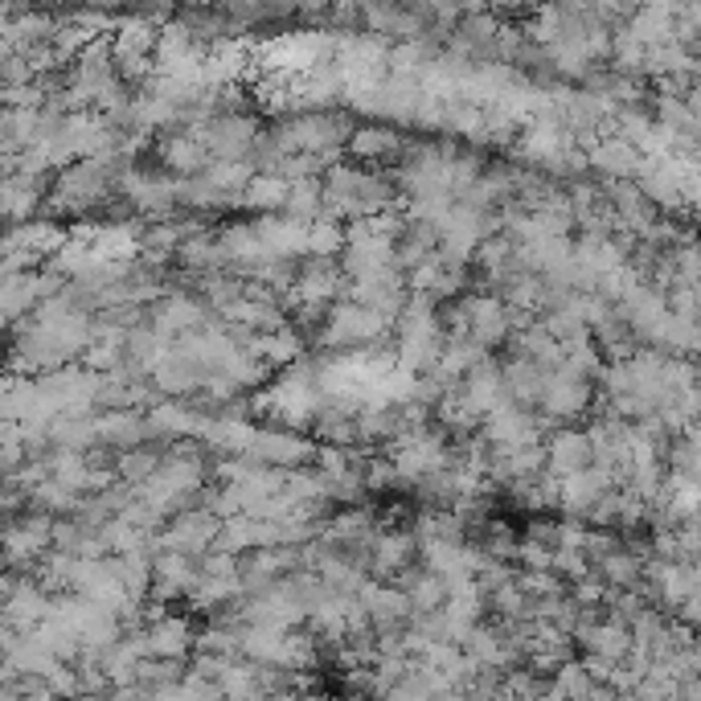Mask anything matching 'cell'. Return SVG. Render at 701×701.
<instances>
[{
    "mask_svg": "<svg viewBox=\"0 0 701 701\" xmlns=\"http://www.w3.org/2000/svg\"><path fill=\"white\" fill-rule=\"evenodd\" d=\"M386 328H389V320L382 312L370 308V304L341 299V304H332V312H328V325L320 328V341H325L328 349H344V344L377 341Z\"/></svg>",
    "mask_w": 701,
    "mask_h": 701,
    "instance_id": "6da1fadb",
    "label": "cell"
},
{
    "mask_svg": "<svg viewBox=\"0 0 701 701\" xmlns=\"http://www.w3.org/2000/svg\"><path fill=\"white\" fill-rule=\"evenodd\" d=\"M189 132L202 136V144L210 148L214 160H247L255 140H259V124L250 115H242V111L214 115L210 124H193Z\"/></svg>",
    "mask_w": 701,
    "mask_h": 701,
    "instance_id": "7a4b0ae2",
    "label": "cell"
},
{
    "mask_svg": "<svg viewBox=\"0 0 701 701\" xmlns=\"http://www.w3.org/2000/svg\"><path fill=\"white\" fill-rule=\"evenodd\" d=\"M467 337H476L484 349H497L513 337L509 304L488 292H467Z\"/></svg>",
    "mask_w": 701,
    "mask_h": 701,
    "instance_id": "3957f363",
    "label": "cell"
},
{
    "mask_svg": "<svg viewBox=\"0 0 701 701\" xmlns=\"http://www.w3.org/2000/svg\"><path fill=\"white\" fill-rule=\"evenodd\" d=\"M554 422H570L578 415H587L591 406V382L575 374H562V370H550L542 389V403H538Z\"/></svg>",
    "mask_w": 701,
    "mask_h": 701,
    "instance_id": "277c9868",
    "label": "cell"
},
{
    "mask_svg": "<svg viewBox=\"0 0 701 701\" xmlns=\"http://www.w3.org/2000/svg\"><path fill=\"white\" fill-rule=\"evenodd\" d=\"M422 545L410 538V533H377L374 545H370V575L374 578H389L403 575L415 566Z\"/></svg>",
    "mask_w": 701,
    "mask_h": 701,
    "instance_id": "5b68a950",
    "label": "cell"
},
{
    "mask_svg": "<svg viewBox=\"0 0 701 701\" xmlns=\"http://www.w3.org/2000/svg\"><path fill=\"white\" fill-rule=\"evenodd\" d=\"M545 448H550V472H554V476H562V480L595 464L591 431H558V436L550 439Z\"/></svg>",
    "mask_w": 701,
    "mask_h": 701,
    "instance_id": "8992f818",
    "label": "cell"
},
{
    "mask_svg": "<svg viewBox=\"0 0 701 701\" xmlns=\"http://www.w3.org/2000/svg\"><path fill=\"white\" fill-rule=\"evenodd\" d=\"M587 160L603 177H636L640 165H644V152L627 136H611V140H595L587 148Z\"/></svg>",
    "mask_w": 701,
    "mask_h": 701,
    "instance_id": "52a82bcc",
    "label": "cell"
},
{
    "mask_svg": "<svg viewBox=\"0 0 701 701\" xmlns=\"http://www.w3.org/2000/svg\"><path fill=\"white\" fill-rule=\"evenodd\" d=\"M156 156H160V165H165V172H177V177H193V172H202L214 156H210V148L202 144V136H193L185 127V136H165L160 140V148H156Z\"/></svg>",
    "mask_w": 701,
    "mask_h": 701,
    "instance_id": "ba28073f",
    "label": "cell"
},
{
    "mask_svg": "<svg viewBox=\"0 0 701 701\" xmlns=\"http://www.w3.org/2000/svg\"><path fill=\"white\" fill-rule=\"evenodd\" d=\"M144 640H148V656H172V660H181L189 648H197L193 627H189L185 620L169 615V611L144 627Z\"/></svg>",
    "mask_w": 701,
    "mask_h": 701,
    "instance_id": "9c48e42d",
    "label": "cell"
},
{
    "mask_svg": "<svg viewBox=\"0 0 701 701\" xmlns=\"http://www.w3.org/2000/svg\"><path fill=\"white\" fill-rule=\"evenodd\" d=\"M247 455H255L259 464H271V467H296L316 460V448H312L308 439H296V436H259L247 448Z\"/></svg>",
    "mask_w": 701,
    "mask_h": 701,
    "instance_id": "30bf717a",
    "label": "cell"
},
{
    "mask_svg": "<svg viewBox=\"0 0 701 701\" xmlns=\"http://www.w3.org/2000/svg\"><path fill=\"white\" fill-rule=\"evenodd\" d=\"M410 144L394 132V127H358L353 136H349V152L358 156V160H394V156H406Z\"/></svg>",
    "mask_w": 701,
    "mask_h": 701,
    "instance_id": "8fae6325",
    "label": "cell"
},
{
    "mask_svg": "<svg viewBox=\"0 0 701 701\" xmlns=\"http://www.w3.org/2000/svg\"><path fill=\"white\" fill-rule=\"evenodd\" d=\"M627 30L636 33L644 46H665V42H677V13L644 4V9L627 16Z\"/></svg>",
    "mask_w": 701,
    "mask_h": 701,
    "instance_id": "7c38bea8",
    "label": "cell"
},
{
    "mask_svg": "<svg viewBox=\"0 0 701 701\" xmlns=\"http://www.w3.org/2000/svg\"><path fill=\"white\" fill-rule=\"evenodd\" d=\"M287 189H292V181L280 177V172H255L247 181V189H242L238 205H247V210H283Z\"/></svg>",
    "mask_w": 701,
    "mask_h": 701,
    "instance_id": "4fadbf2b",
    "label": "cell"
},
{
    "mask_svg": "<svg viewBox=\"0 0 701 701\" xmlns=\"http://www.w3.org/2000/svg\"><path fill=\"white\" fill-rule=\"evenodd\" d=\"M698 296H701V283H698Z\"/></svg>",
    "mask_w": 701,
    "mask_h": 701,
    "instance_id": "5bb4252c",
    "label": "cell"
}]
</instances>
